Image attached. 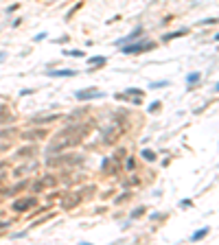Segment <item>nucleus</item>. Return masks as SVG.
I'll list each match as a JSON object with an SVG mask.
<instances>
[{
  "label": "nucleus",
  "instance_id": "f257e3e1",
  "mask_svg": "<svg viewBox=\"0 0 219 245\" xmlns=\"http://www.w3.org/2000/svg\"><path fill=\"white\" fill-rule=\"evenodd\" d=\"M123 46V53H127V55H132V53H145V51H149L151 46H154V42H143V44H121Z\"/></svg>",
  "mask_w": 219,
  "mask_h": 245
},
{
  "label": "nucleus",
  "instance_id": "f03ea898",
  "mask_svg": "<svg viewBox=\"0 0 219 245\" xmlns=\"http://www.w3.org/2000/svg\"><path fill=\"white\" fill-rule=\"evenodd\" d=\"M75 96L79 99V101H86V99H101L103 92H99V90H79Z\"/></svg>",
  "mask_w": 219,
  "mask_h": 245
},
{
  "label": "nucleus",
  "instance_id": "7ed1b4c3",
  "mask_svg": "<svg viewBox=\"0 0 219 245\" xmlns=\"http://www.w3.org/2000/svg\"><path fill=\"white\" fill-rule=\"evenodd\" d=\"M140 35H143V26H136V29H134L127 37H123V40H116V46H121V44H127V42H132V40H136V37H140Z\"/></svg>",
  "mask_w": 219,
  "mask_h": 245
},
{
  "label": "nucleus",
  "instance_id": "20e7f679",
  "mask_svg": "<svg viewBox=\"0 0 219 245\" xmlns=\"http://www.w3.org/2000/svg\"><path fill=\"white\" fill-rule=\"evenodd\" d=\"M46 75L48 77H75L77 72L68 68V70H46Z\"/></svg>",
  "mask_w": 219,
  "mask_h": 245
},
{
  "label": "nucleus",
  "instance_id": "39448f33",
  "mask_svg": "<svg viewBox=\"0 0 219 245\" xmlns=\"http://www.w3.org/2000/svg\"><path fill=\"white\" fill-rule=\"evenodd\" d=\"M208 230H210V228H202V230H197V232H195L193 236H191V241L195 243V241H199V238H204L206 234H208Z\"/></svg>",
  "mask_w": 219,
  "mask_h": 245
},
{
  "label": "nucleus",
  "instance_id": "423d86ee",
  "mask_svg": "<svg viewBox=\"0 0 219 245\" xmlns=\"http://www.w3.org/2000/svg\"><path fill=\"white\" fill-rule=\"evenodd\" d=\"M88 64H90V66H101V64H105V57H101V55H97V57H90Z\"/></svg>",
  "mask_w": 219,
  "mask_h": 245
},
{
  "label": "nucleus",
  "instance_id": "0eeeda50",
  "mask_svg": "<svg viewBox=\"0 0 219 245\" xmlns=\"http://www.w3.org/2000/svg\"><path fill=\"white\" fill-rule=\"evenodd\" d=\"M199 77H202L199 72H191V75H186V81L191 83V86H193V83H197V81H199Z\"/></svg>",
  "mask_w": 219,
  "mask_h": 245
},
{
  "label": "nucleus",
  "instance_id": "6e6552de",
  "mask_svg": "<svg viewBox=\"0 0 219 245\" xmlns=\"http://www.w3.org/2000/svg\"><path fill=\"white\" fill-rule=\"evenodd\" d=\"M140 155H143L145 160H149V162H154V160H156V153H154V151H149V149H145V151L140 153Z\"/></svg>",
  "mask_w": 219,
  "mask_h": 245
},
{
  "label": "nucleus",
  "instance_id": "1a4fd4ad",
  "mask_svg": "<svg viewBox=\"0 0 219 245\" xmlns=\"http://www.w3.org/2000/svg\"><path fill=\"white\" fill-rule=\"evenodd\" d=\"M167 86H169V81H154V83H149V88H154V90H156V88H167Z\"/></svg>",
  "mask_w": 219,
  "mask_h": 245
},
{
  "label": "nucleus",
  "instance_id": "9d476101",
  "mask_svg": "<svg viewBox=\"0 0 219 245\" xmlns=\"http://www.w3.org/2000/svg\"><path fill=\"white\" fill-rule=\"evenodd\" d=\"M64 55H72V57H83V51H64Z\"/></svg>",
  "mask_w": 219,
  "mask_h": 245
},
{
  "label": "nucleus",
  "instance_id": "9b49d317",
  "mask_svg": "<svg viewBox=\"0 0 219 245\" xmlns=\"http://www.w3.org/2000/svg\"><path fill=\"white\" fill-rule=\"evenodd\" d=\"M140 215H145V208H140V210H134V212H132V217H134V219H136V217H140Z\"/></svg>",
  "mask_w": 219,
  "mask_h": 245
},
{
  "label": "nucleus",
  "instance_id": "f8f14e48",
  "mask_svg": "<svg viewBox=\"0 0 219 245\" xmlns=\"http://www.w3.org/2000/svg\"><path fill=\"white\" fill-rule=\"evenodd\" d=\"M180 206H182V208H186V206H191V199H184V202H180Z\"/></svg>",
  "mask_w": 219,
  "mask_h": 245
},
{
  "label": "nucleus",
  "instance_id": "ddd939ff",
  "mask_svg": "<svg viewBox=\"0 0 219 245\" xmlns=\"http://www.w3.org/2000/svg\"><path fill=\"white\" fill-rule=\"evenodd\" d=\"M2 59H4V53H0V61H2Z\"/></svg>",
  "mask_w": 219,
  "mask_h": 245
}]
</instances>
